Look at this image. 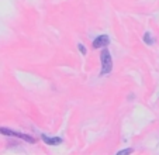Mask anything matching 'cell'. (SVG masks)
<instances>
[{
    "instance_id": "obj_1",
    "label": "cell",
    "mask_w": 159,
    "mask_h": 155,
    "mask_svg": "<svg viewBox=\"0 0 159 155\" xmlns=\"http://www.w3.org/2000/svg\"><path fill=\"white\" fill-rule=\"evenodd\" d=\"M100 61H102V75H107L111 72L113 69V59H111V55L107 49H102V54H100Z\"/></svg>"
},
{
    "instance_id": "obj_2",
    "label": "cell",
    "mask_w": 159,
    "mask_h": 155,
    "mask_svg": "<svg viewBox=\"0 0 159 155\" xmlns=\"http://www.w3.org/2000/svg\"><path fill=\"white\" fill-rule=\"evenodd\" d=\"M0 134H3V135H9V137L21 138V140L27 141V143H35V138H34V137H31V135L23 134V133L14 131V130H10V128H6V127H0Z\"/></svg>"
},
{
    "instance_id": "obj_3",
    "label": "cell",
    "mask_w": 159,
    "mask_h": 155,
    "mask_svg": "<svg viewBox=\"0 0 159 155\" xmlns=\"http://www.w3.org/2000/svg\"><path fill=\"white\" fill-rule=\"evenodd\" d=\"M108 44H110V38H108V35L103 34V35H99L97 38H94L93 48H103V47H107Z\"/></svg>"
},
{
    "instance_id": "obj_4",
    "label": "cell",
    "mask_w": 159,
    "mask_h": 155,
    "mask_svg": "<svg viewBox=\"0 0 159 155\" xmlns=\"http://www.w3.org/2000/svg\"><path fill=\"white\" fill-rule=\"evenodd\" d=\"M41 138L48 145H58V144L62 143V138L61 137H48V135H45V134H41Z\"/></svg>"
},
{
    "instance_id": "obj_5",
    "label": "cell",
    "mask_w": 159,
    "mask_h": 155,
    "mask_svg": "<svg viewBox=\"0 0 159 155\" xmlns=\"http://www.w3.org/2000/svg\"><path fill=\"white\" fill-rule=\"evenodd\" d=\"M144 41L147 42L148 45H152V44H153V38H152V35H151L149 31H147V33H145V35H144Z\"/></svg>"
},
{
    "instance_id": "obj_6",
    "label": "cell",
    "mask_w": 159,
    "mask_h": 155,
    "mask_svg": "<svg viewBox=\"0 0 159 155\" xmlns=\"http://www.w3.org/2000/svg\"><path fill=\"white\" fill-rule=\"evenodd\" d=\"M134 151L132 148H127V149H121V151L117 152V155H127V154H131V152Z\"/></svg>"
},
{
    "instance_id": "obj_7",
    "label": "cell",
    "mask_w": 159,
    "mask_h": 155,
    "mask_svg": "<svg viewBox=\"0 0 159 155\" xmlns=\"http://www.w3.org/2000/svg\"><path fill=\"white\" fill-rule=\"evenodd\" d=\"M78 48H79V51H80V52H82V55H86V54H87L86 47H84L83 44H78Z\"/></svg>"
}]
</instances>
